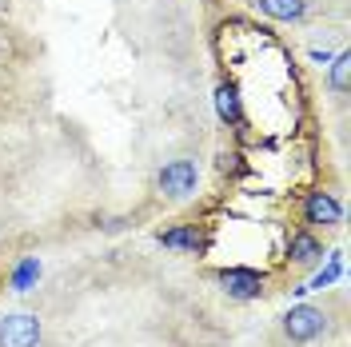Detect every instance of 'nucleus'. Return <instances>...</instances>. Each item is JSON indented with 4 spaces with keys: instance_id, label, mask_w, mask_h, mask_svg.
<instances>
[{
    "instance_id": "f257e3e1",
    "label": "nucleus",
    "mask_w": 351,
    "mask_h": 347,
    "mask_svg": "<svg viewBox=\"0 0 351 347\" xmlns=\"http://www.w3.org/2000/svg\"><path fill=\"white\" fill-rule=\"evenodd\" d=\"M280 339L291 347H315L331 339V331H339V315L331 304H295L280 315Z\"/></svg>"
},
{
    "instance_id": "f03ea898",
    "label": "nucleus",
    "mask_w": 351,
    "mask_h": 347,
    "mask_svg": "<svg viewBox=\"0 0 351 347\" xmlns=\"http://www.w3.org/2000/svg\"><path fill=\"white\" fill-rule=\"evenodd\" d=\"M152 188H156V195H160L164 204H188V200H196L199 164L188 160V156H176V160H168V164H160Z\"/></svg>"
},
{
    "instance_id": "7ed1b4c3",
    "label": "nucleus",
    "mask_w": 351,
    "mask_h": 347,
    "mask_svg": "<svg viewBox=\"0 0 351 347\" xmlns=\"http://www.w3.org/2000/svg\"><path fill=\"white\" fill-rule=\"evenodd\" d=\"M0 347H52L48 320L36 311H4L0 315Z\"/></svg>"
},
{
    "instance_id": "20e7f679",
    "label": "nucleus",
    "mask_w": 351,
    "mask_h": 347,
    "mask_svg": "<svg viewBox=\"0 0 351 347\" xmlns=\"http://www.w3.org/2000/svg\"><path fill=\"white\" fill-rule=\"evenodd\" d=\"M300 228H311V232H339L343 228V204L339 195L328 192V188H315V192L304 195L300 204Z\"/></svg>"
},
{
    "instance_id": "39448f33",
    "label": "nucleus",
    "mask_w": 351,
    "mask_h": 347,
    "mask_svg": "<svg viewBox=\"0 0 351 347\" xmlns=\"http://www.w3.org/2000/svg\"><path fill=\"white\" fill-rule=\"evenodd\" d=\"M324 236L319 232H311V228H295L291 239H287V272L291 276H307V272H315L319 263H324Z\"/></svg>"
},
{
    "instance_id": "423d86ee",
    "label": "nucleus",
    "mask_w": 351,
    "mask_h": 347,
    "mask_svg": "<svg viewBox=\"0 0 351 347\" xmlns=\"http://www.w3.org/2000/svg\"><path fill=\"white\" fill-rule=\"evenodd\" d=\"M216 283L228 300H260L267 291V276L256 267H223L216 272Z\"/></svg>"
},
{
    "instance_id": "0eeeda50",
    "label": "nucleus",
    "mask_w": 351,
    "mask_h": 347,
    "mask_svg": "<svg viewBox=\"0 0 351 347\" xmlns=\"http://www.w3.org/2000/svg\"><path fill=\"white\" fill-rule=\"evenodd\" d=\"M247 4L276 24H304L311 16V0H247Z\"/></svg>"
},
{
    "instance_id": "6e6552de",
    "label": "nucleus",
    "mask_w": 351,
    "mask_h": 347,
    "mask_svg": "<svg viewBox=\"0 0 351 347\" xmlns=\"http://www.w3.org/2000/svg\"><path fill=\"white\" fill-rule=\"evenodd\" d=\"M160 243L172 248V252H188V256H199L208 248V239H204V232H199L196 224H180V228L160 232Z\"/></svg>"
},
{
    "instance_id": "1a4fd4ad",
    "label": "nucleus",
    "mask_w": 351,
    "mask_h": 347,
    "mask_svg": "<svg viewBox=\"0 0 351 347\" xmlns=\"http://www.w3.org/2000/svg\"><path fill=\"white\" fill-rule=\"evenodd\" d=\"M328 84H331V92H335V100H348V92H351V52H339V56L331 60Z\"/></svg>"
},
{
    "instance_id": "9d476101",
    "label": "nucleus",
    "mask_w": 351,
    "mask_h": 347,
    "mask_svg": "<svg viewBox=\"0 0 351 347\" xmlns=\"http://www.w3.org/2000/svg\"><path fill=\"white\" fill-rule=\"evenodd\" d=\"M8 4H12V0H0V16H4V12H8Z\"/></svg>"
},
{
    "instance_id": "9b49d317",
    "label": "nucleus",
    "mask_w": 351,
    "mask_h": 347,
    "mask_svg": "<svg viewBox=\"0 0 351 347\" xmlns=\"http://www.w3.org/2000/svg\"><path fill=\"white\" fill-rule=\"evenodd\" d=\"M0 280H4V267H0Z\"/></svg>"
}]
</instances>
